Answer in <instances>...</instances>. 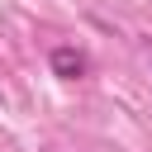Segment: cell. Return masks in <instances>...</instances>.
<instances>
[{
    "instance_id": "1",
    "label": "cell",
    "mask_w": 152,
    "mask_h": 152,
    "mask_svg": "<svg viewBox=\"0 0 152 152\" xmlns=\"http://www.w3.org/2000/svg\"><path fill=\"white\" fill-rule=\"evenodd\" d=\"M48 62H52V71H57L62 81H81V76H86V66H90L81 48H52V57H48Z\"/></svg>"
}]
</instances>
